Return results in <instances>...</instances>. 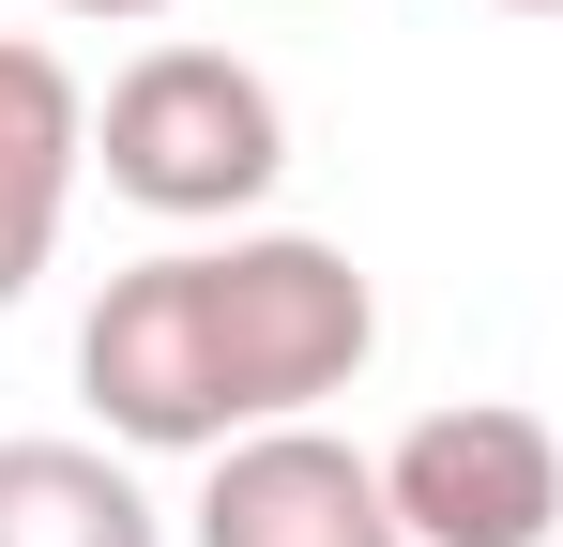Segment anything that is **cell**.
Listing matches in <instances>:
<instances>
[{
	"label": "cell",
	"mask_w": 563,
	"mask_h": 547,
	"mask_svg": "<svg viewBox=\"0 0 563 547\" xmlns=\"http://www.w3.org/2000/svg\"><path fill=\"white\" fill-rule=\"evenodd\" d=\"M380 350V289L320 228H213L168 259H122L77 320V395L122 456H229L305 426Z\"/></svg>",
	"instance_id": "6da1fadb"
},
{
	"label": "cell",
	"mask_w": 563,
	"mask_h": 547,
	"mask_svg": "<svg viewBox=\"0 0 563 547\" xmlns=\"http://www.w3.org/2000/svg\"><path fill=\"white\" fill-rule=\"evenodd\" d=\"M92 168H107V198H137V213H168V228H244V213L275 198V168H289V107H275V77H260L244 46L168 31V46H137V62L107 77Z\"/></svg>",
	"instance_id": "7a4b0ae2"
},
{
	"label": "cell",
	"mask_w": 563,
	"mask_h": 547,
	"mask_svg": "<svg viewBox=\"0 0 563 547\" xmlns=\"http://www.w3.org/2000/svg\"><path fill=\"white\" fill-rule=\"evenodd\" d=\"M396 533L411 547H549L563 533V426L549 411H503V395H457V411H411L396 456Z\"/></svg>",
	"instance_id": "3957f363"
},
{
	"label": "cell",
	"mask_w": 563,
	"mask_h": 547,
	"mask_svg": "<svg viewBox=\"0 0 563 547\" xmlns=\"http://www.w3.org/2000/svg\"><path fill=\"white\" fill-rule=\"evenodd\" d=\"M184 517H198V547H411L380 456H351L320 411H305V426H260V442H229V456H198Z\"/></svg>",
	"instance_id": "277c9868"
},
{
	"label": "cell",
	"mask_w": 563,
	"mask_h": 547,
	"mask_svg": "<svg viewBox=\"0 0 563 547\" xmlns=\"http://www.w3.org/2000/svg\"><path fill=\"white\" fill-rule=\"evenodd\" d=\"M77 168H92V91L62 46L0 31V304H31L46 259H62V213H77Z\"/></svg>",
	"instance_id": "5b68a950"
},
{
	"label": "cell",
	"mask_w": 563,
	"mask_h": 547,
	"mask_svg": "<svg viewBox=\"0 0 563 547\" xmlns=\"http://www.w3.org/2000/svg\"><path fill=\"white\" fill-rule=\"evenodd\" d=\"M0 547H168L122 442H0Z\"/></svg>",
	"instance_id": "8992f818"
},
{
	"label": "cell",
	"mask_w": 563,
	"mask_h": 547,
	"mask_svg": "<svg viewBox=\"0 0 563 547\" xmlns=\"http://www.w3.org/2000/svg\"><path fill=\"white\" fill-rule=\"evenodd\" d=\"M46 15H92V31H137V15H184V0H46Z\"/></svg>",
	"instance_id": "52a82bcc"
},
{
	"label": "cell",
	"mask_w": 563,
	"mask_h": 547,
	"mask_svg": "<svg viewBox=\"0 0 563 547\" xmlns=\"http://www.w3.org/2000/svg\"><path fill=\"white\" fill-rule=\"evenodd\" d=\"M487 15H563V0H487Z\"/></svg>",
	"instance_id": "ba28073f"
}]
</instances>
